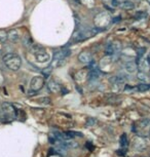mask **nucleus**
Returning <instances> with one entry per match:
<instances>
[{"mask_svg":"<svg viewBox=\"0 0 150 157\" xmlns=\"http://www.w3.org/2000/svg\"><path fill=\"white\" fill-rule=\"evenodd\" d=\"M17 116V111L13 106L10 103H2L0 106V121L2 122H8L14 119Z\"/></svg>","mask_w":150,"mask_h":157,"instance_id":"1","label":"nucleus"},{"mask_svg":"<svg viewBox=\"0 0 150 157\" xmlns=\"http://www.w3.org/2000/svg\"><path fill=\"white\" fill-rule=\"evenodd\" d=\"M2 61H3L6 68L11 71H17L22 66V59L13 52H10V54L5 55Z\"/></svg>","mask_w":150,"mask_h":157,"instance_id":"2","label":"nucleus"},{"mask_svg":"<svg viewBox=\"0 0 150 157\" xmlns=\"http://www.w3.org/2000/svg\"><path fill=\"white\" fill-rule=\"evenodd\" d=\"M32 52L35 55L36 60L40 63H45V62L49 61V55L43 47L35 44V45H32Z\"/></svg>","mask_w":150,"mask_h":157,"instance_id":"3","label":"nucleus"},{"mask_svg":"<svg viewBox=\"0 0 150 157\" xmlns=\"http://www.w3.org/2000/svg\"><path fill=\"white\" fill-rule=\"evenodd\" d=\"M43 85H44V78L42 76L33 77L30 82V88L34 91L40 90L43 87Z\"/></svg>","mask_w":150,"mask_h":157,"instance_id":"4","label":"nucleus"},{"mask_svg":"<svg viewBox=\"0 0 150 157\" xmlns=\"http://www.w3.org/2000/svg\"><path fill=\"white\" fill-rule=\"evenodd\" d=\"M100 74H101V71H100V69L96 66V65H94V66H92V68H90V74L87 75V77H89V81L93 82V81L98 80L99 77H100Z\"/></svg>","mask_w":150,"mask_h":157,"instance_id":"5","label":"nucleus"},{"mask_svg":"<svg viewBox=\"0 0 150 157\" xmlns=\"http://www.w3.org/2000/svg\"><path fill=\"white\" fill-rule=\"evenodd\" d=\"M78 61L81 62V63H92L93 62V56L90 52H87V50H84V52H82L79 54L78 56Z\"/></svg>","mask_w":150,"mask_h":157,"instance_id":"6","label":"nucleus"},{"mask_svg":"<svg viewBox=\"0 0 150 157\" xmlns=\"http://www.w3.org/2000/svg\"><path fill=\"white\" fill-rule=\"evenodd\" d=\"M147 144H146V141L145 139L142 138V137H138L136 140L134 142V148L136 149L137 151H142L146 148Z\"/></svg>","mask_w":150,"mask_h":157,"instance_id":"7","label":"nucleus"},{"mask_svg":"<svg viewBox=\"0 0 150 157\" xmlns=\"http://www.w3.org/2000/svg\"><path fill=\"white\" fill-rule=\"evenodd\" d=\"M123 66H125V69L126 72L131 73V74L135 73L137 71V69H138V64L136 63V62H134V61H128V62H125Z\"/></svg>","mask_w":150,"mask_h":157,"instance_id":"8","label":"nucleus"},{"mask_svg":"<svg viewBox=\"0 0 150 157\" xmlns=\"http://www.w3.org/2000/svg\"><path fill=\"white\" fill-rule=\"evenodd\" d=\"M138 64H139V68L141 71H143V72H149L150 71V63L147 59L141 58V60L138 61Z\"/></svg>","mask_w":150,"mask_h":157,"instance_id":"9","label":"nucleus"},{"mask_svg":"<svg viewBox=\"0 0 150 157\" xmlns=\"http://www.w3.org/2000/svg\"><path fill=\"white\" fill-rule=\"evenodd\" d=\"M7 39H10V41H11V42H13V43L17 42L19 39H20L19 31L16 30V29H13V30H10L7 33Z\"/></svg>","mask_w":150,"mask_h":157,"instance_id":"10","label":"nucleus"},{"mask_svg":"<svg viewBox=\"0 0 150 157\" xmlns=\"http://www.w3.org/2000/svg\"><path fill=\"white\" fill-rule=\"evenodd\" d=\"M48 90L52 94H58L59 91L61 90V86L55 80H49L48 81Z\"/></svg>","mask_w":150,"mask_h":157,"instance_id":"11","label":"nucleus"},{"mask_svg":"<svg viewBox=\"0 0 150 157\" xmlns=\"http://www.w3.org/2000/svg\"><path fill=\"white\" fill-rule=\"evenodd\" d=\"M121 8L125 10H132L135 8V3L132 1H129V0H125L121 3Z\"/></svg>","mask_w":150,"mask_h":157,"instance_id":"12","label":"nucleus"},{"mask_svg":"<svg viewBox=\"0 0 150 157\" xmlns=\"http://www.w3.org/2000/svg\"><path fill=\"white\" fill-rule=\"evenodd\" d=\"M149 90H150V84L147 83H140L135 87V90L139 91V93H144V91H147Z\"/></svg>","mask_w":150,"mask_h":157,"instance_id":"13","label":"nucleus"},{"mask_svg":"<svg viewBox=\"0 0 150 157\" xmlns=\"http://www.w3.org/2000/svg\"><path fill=\"white\" fill-rule=\"evenodd\" d=\"M137 78L139 79V80L142 81V82H147V81H148V76H147L146 72H143V71H140V72H138Z\"/></svg>","mask_w":150,"mask_h":157,"instance_id":"14","label":"nucleus"},{"mask_svg":"<svg viewBox=\"0 0 150 157\" xmlns=\"http://www.w3.org/2000/svg\"><path fill=\"white\" fill-rule=\"evenodd\" d=\"M105 54H106V55H108V56H113V55H115L112 44H107V45L105 46Z\"/></svg>","mask_w":150,"mask_h":157,"instance_id":"15","label":"nucleus"},{"mask_svg":"<svg viewBox=\"0 0 150 157\" xmlns=\"http://www.w3.org/2000/svg\"><path fill=\"white\" fill-rule=\"evenodd\" d=\"M120 146L122 148L128 146V137H126L125 134H123L121 137H120Z\"/></svg>","mask_w":150,"mask_h":157,"instance_id":"16","label":"nucleus"},{"mask_svg":"<svg viewBox=\"0 0 150 157\" xmlns=\"http://www.w3.org/2000/svg\"><path fill=\"white\" fill-rule=\"evenodd\" d=\"M112 46H113V49L115 54H118L120 50H121V44H120L119 41H116V42L112 43Z\"/></svg>","mask_w":150,"mask_h":157,"instance_id":"17","label":"nucleus"},{"mask_svg":"<svg viewBox=\"0 0 150 157\" xmlns=\"http://www.w3.org/2000/svg\"><path fill=\"white\" fill-rule=\"evenodd\" d=\"M7 40V33L4 30H0V42L4 43Z\"/></svg>","mask_w":150,"mask_h":157,"instance_id":"18","label":"nucleus"},{"mask_svg":"<svg viewBox=\"0 0 150 157\" xmlns=\"http://www.w3.org/2000/svg\"><path fill=\"white\" fill-rule=\"evenodd\" d=\"M38 102H39L40 104H43V105H48V104L51 103V99L48 97H44V98H41Z\"/></svg>","mask_w":150,"mask_h":157,"instance_id":"19","label":"nucleus"},{"mask_svg":"<svg viewBox=\"0 0 150 157\" xmlns=\"http://www.w3.org/2000/svg\"><path fill=\"white\" fill-rule=\"evenodd\" d=\"M145 52H146V48L145 47H142V48H139L138 49V52H137V55H138V60H140V58H142L144 54H145Z\"/></svg>","mask_w":150,"mask_h":157,"instance_id":"20","label":"nucleus"},{"mask_svg":"<svg viewBox=\"0 0 150 157\" xmlns=\"http://www.w3.org/2000/svg\"><path fill=\"white\" fill-rule=\"evenodd\" d=\"M146 16H147L146 13H143V11H141V13H140V11H139V13H136V16H135V17H136L137 20H142V19H144V17H146Z\"/></svg>","mask_w":150,"mask_h":157,"instance_id":"21","label":"nucleus"},{"mask_svg":"<svg viewBox=\"0 0 150 157\" xmlns=\"http://www.w3.org/2000/svg\"><path fill=\"white\" fill-rule=\"evenodd\" d=\"M96 123V120L94 118H89L87 119V126H90V125H93V124Z\"/></svg>","mask_w":150,"mask_h":157,"instance_id":"22","label":"nucleus"},{"mask_svg":"<svg viewBox=\"0 0 150 157\" xmlns=\"http://www.w3.org/2000/svg\"><path fill=\"white\" fill-rule=\"evenodd\" d=\"M147 60H148V61H149V63H150V55L148 56V58H147Z\"/></svg>","mask_w":150,"mask_h":157,"instance_id":"23","label":"nucleus"},{"mask_svg":"<svg viewBox=\"0 0 150 157\" xmlns=\"http://www.w3.org/2000/svg\"><path fill=\"white\" fill-rule=\"evenodd\" d=\"M146 1H147V2H148V3L150 4V0H146Z\"/></svg>","mask_w":150,"mask_h":157,"instance_id":"24","label":"nucleus"},{"mask_svg":"<svg viewBox=\"0 0 150 157\" xmlns=\"http://www.w3.org/2000/svg\"><path fill=\"white\" fill-rule=\"evenodd\" d=\"M149 72H150V71H149Z\"/></svg>","mask_w":150,"mask_h":157,"instance_id":"25","label":"nucleus"}]
</instances>
